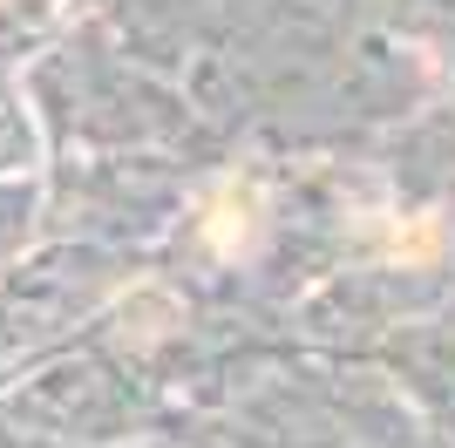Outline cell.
Listing matches in <instances>:
<instances>
[{"label":"cell","mask_w":455,"mask_h":448,"mask_svg":"<svg viewBox=\"0 0 455 448\" xmlns=\"http://www.w3.org/2000/svg\"><path fill=\"white\" fill-rule=\"evenodd\" d=\"M204 224H211V238H218V252L238 259V252L259 238V197H251L245 184H225L218 197H211V218Z\"/></svg>","instance_id":"obj_1"}]
</instances>
